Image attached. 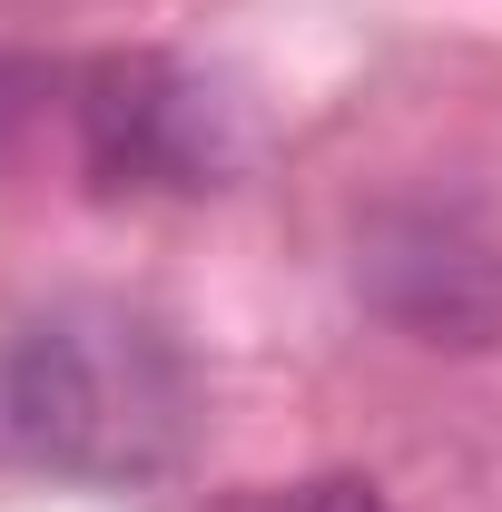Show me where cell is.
Segmentation results:
<instances>
[{"label":"cell","mask_w":502,"mask_h":512,"mask_svg":"<svg viewBox=\"0 0 502 512\" xmlns=\"http://www.w3.org/2000/svg\"><path fill=\"white\" fill-rule=\"evenodd\" d=\"M256 512H394L365 483V473H315V483H286V493H266Z\"/></svg>","instance_id":"cell-4"},{"label":"cell","mask_w":502,"mask_h":512,"mask_svg":"<svg viewBox=\"0 0 502 512\" xmlns=\"http://www.w3.org/2000/svg\"><path fill=\"white\" fill-rule=\"evenodd\" d=\"M69 128H79V168L109 197H197L227 188L247 138H237V99H217L188 60L158 50H119L69 79Z\"/></svg>","instance_id":"cell-2"},{"label":"cell","mask_w":502,"mask_h":512,"mask_svg":"<svg viewBox=\"0 0 502 512\" xmlns=\"http://www.w3.org/2000/svg\"><path fill=\"white\" fill-rule=\"evenodd\" d=\"M197 424L188 345L148 306L50 296L0 325V463L69 483H148Z\"/></svg>","instance_id":"cell-1"},{"label":"cell","mask_w":502,"mask_h":512,"mask_svg":"<svg viewBox=\"0 0 502 512\" xmlns=\"http://www.w3.org/2000/svg\"><path fill=\"white\" fill-rule=\"evenodd\" d=\"M30 99H40V69H20V60H0V148H10V128L30 119Z\"/></svg>","instance_id":"cell-5"},{"label":"cell","mask_w":502,"mask_h":512,"mask_svg":"<svg viewBox=\"0 0 502 512\" xmlns=\"http://www.w3.org/2000/svg\"><path fill=\"white\" fill-rule=\"evenodd\" d=\"M365 296L424 345H493L502 335V256L453 207H384L365 227Z\"/></svg>","instance_id":"cell-3"}]
</instances>
